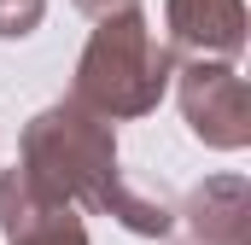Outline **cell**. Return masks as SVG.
<instances>
[{"label": "cell", "mask_w": 251, "mask_h": 245, "mask_svg": "<svg viewBox=\"0 0 251 245\" xmlns=\"http://www.w3.org/2000/svg\"><path fill=\"white\" fill-rule=\"evenodd\" d=\"M18 170L47 198L111 216L140 240H170L176 234V204L164 198V187L128 181L123 158H117V128L94 111H82L76 99H53L24 122Z\"/></svg>", "instance_id": "obj_1"}, {"label": "cell", "mask_w": 251, "mask_h": 245, "mask_svg": "<svg viewBox=\"0 0 251 245\" xmlns=\"http://www.w3.org/2000/svg\"><path fill=\"white\" fill-rule=\"evenodd\" d=\"M170 82H176V53L164 47L152 18L140 6H128V12H111L94 24L64 99H76L82 111H94L105 122H123V117L158 111Z\"/></svg>", "instance_id": "obj_2"}, {"label": "cell", "mask_w": 251, "mask_h": 245, "mask_svg": "<svg viewBox=\"0 0 251 245\" xmlns=\"http://www.w3.org/2000/svg\"><path fill=\"white\" fill-rule=\"evenodd\" d=\"M176 99H181L193 140H204L210 152H246L251 146V94L234 64H181Z\"/></svg>", "instance_id": "obj_3"}, {"label": "cell", "mask_w": 251, "mask_h": 245, "mask_svg": "<svg viewBox=\"0 0 251 245\" xmlns=\"http://www.w3.org/2000/svg\"><path fill=\"white\" fill-rule=\"evenodd\" d=\"M164 47L187 64H234L246 53V0H164Z\"/></svg>", "instance_id": "obj_4"}, {"label": "cell", "mask_w": 251, "mask_h": 245, "mask_svg": "<svg viewBox=\"0 0 251 245\" xmlns=\"http://www.w3.org/2000/svg\"><path fill=\"white\" fill-rule=\"evenodd\" d=\"M0 240L6 245H94L76 204L47 198L18 164L0 170Z\"/></svg>", "instance_id": "obj_5"}, {"label": "cell", "mask_w": 251, "mask_h": 245, "mask_svg": "<svg viewBox=\"0 0 251 245\" xmlns=\"http://www.w3.org/2000/svg\"><path fill=\"white\" fill-rule=\"evenodd\" d=\"M176 222H187L199 245H251V187L246 175H210L181 198Z\"/></svg>", "instance_id": "obj_6"}, {"label": "cell", "mask_w": 251, "mask_h": 245, "mask_svg": "<svg viewBox=\"0 0 251 245\" xmlns=\"http://www.w3.org/2000/svg\"><path fill=\"white\" fill-rule=\"evenodd\" d=\"M47 18V0H0V41H24L35 35Z\"/></svg>", "instance_id": "obj_7"}, {"label": "cell", "mask_w": 251, "mask_h": 245, "mask_svg": "<svg viewBox=\"0 0 251 245\" xmlns=\"http://www.w3.org/2000/svg\"><path fill=\"white\" fill-rule=\"evenodd\" d=\"M70 6H76L82 18H94V24H100V18H111V12H128V6H140V0H70Z\"/></svg>", "instance_id": "obj_8"}, {"label": "cell", "mask_w": 251, "mask_h": 245, "mask_svg": "<svg viewBox=\"0 0 251 245\" xmlns=\"http://www.w3.org/2000/svg\"><path fill=\"white\" fill-rule=\"evenodd\" d=\"M181 245H199V240H181Z\"/></svg>", "instance_id": "obj_9"}]
</instances>
